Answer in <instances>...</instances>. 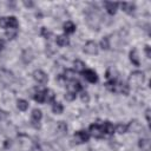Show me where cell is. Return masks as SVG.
<instances>
[{"mask_svg": "<svg viewBox=\"0 0 151 151\" xmlns=\"http://www.w3.org/2000/svg\"><path fill=\"white\" fill-rule=\"evenodd\" d=\"M15 80V77L8 70H0V81L5 85H11Z\"/></svg>", "mask_w": 151, "mask_h": 151, "instance_id": "obj_1", "label": "cell"}, {"mask_svg": "<svg viewBox=\"0 0 151 151\" xmlns=\"http://www.w3.org/2000/svg\"><path fill=\"white\" fill-rule=\"evenodd\" d=\"M129 81H130V85H133V86L142 85L143 81H144V73L140 72V71L132 72L131 76H130V78H129Z\"/></svg>", "mask_w": 151, "mask_h": 151, "instance_id": "obj_2", "label": "cell"}, {"mask_svg": "<svg viewBox=\"0 0 151 151\" xmlns=\"http://www.w3.org/2000/svg\"><path fill=\"white\" fill-rule=\"evenodd\" d=\"M86 22H87V25H88L91 28H93V29H98V28H99V25H100V20H99V18H98L94 13L87 15Z\"/></svg>", "mask_w": 151, "mask_h": 151, "instance_id": "obj_3", "label": "cell"}, {"mask_svg": "<svg viewBox=\"0 0 151 151\" xmlns=\"http://www.w3.org/2000/svg\"><path fill=\"white\" fill-rule=\"evenodd\" d=\"M33 79H34L37 83H39V84H46L47 80H48V77H47V74H46L44 71H41V70H35V71L33 72Z\"/></svg>", "mask_w": 151, "mask_h": 151, "instance_id": "obj_4", "label": "cell"}, {"mask_svg": "<svg viewBox=\"0 0 151 151\" xmlns=\"http://www.w3.org/2000/svg\"><path fill=\"white\" fill-rule=\"evenodd\" d=\"M88 134H91L92 137L94 138H101L104 136V132L101 130V125H98V124H92L88 129Z\"/></svg>", "mask_w": 151, "mask_h": 151, "instance_id": "obj_5", "label": "cell"}, {"mask_svg": "<svg viewBox=\"0 0 151 151\" xmlns=\"http://www.w3.org/2000/svg\"><path fill=\"white\" fill-rule=\"evenodd\" d=\"M84 52L87 53V54H91V55L97 54L98 53V46H97V44L94 41H92V40L87 41L85 44V46H84Z\"/></svg>", "mask_w": 151, "mask_h": 151, "instance_id": "obj_6", "label": "cell"}, {"mask_svg": "<svg viewBox=\"0 0 151 151\" xmlns=\"http://www.w3.org/2000/svg\"><path fill=\"white\" fill-rule=\"evenodd\" d=\"M73 138H74V142L77 144H81V143H86L88 140L90 134L86 131H78V132L74 133V137Z\"/></svg>", "mask_w": 151, "mask_h": 151, "instance_id": "obj_7", "label": "cell"}, {"mask_svg": "<svg viewBox=\"0 0 151 151\" xmlns=\"http://www.w3.org/2000/svg\"><path fill=\"white\" fill-rule=\"evenodd\" d=\"M127 131L130 132H133V133H139L143 131V125L138 122V120H131L129 124H127Z\"/></svg>", "mask_w": 151, "mask_h": 151, "instance_id": "obj_8", "label": "cell"}, {"mask_svg": "<svg viewBox=\"0 0 151 151\" xmlns=\"http://www.w3.org/2000/svg\"><path fill=\"white\" fill-rule=\"evenodd\" d=\"M83 74H84V77H85V79H86L87 81H90V83H97V81H98V77H97L96 72L92 71V70H85V71L83 72Z\"/></svg>", "mask_w": 151, "mask_h": 151, "instance_id": "obj_9", "label": "cell"}, {"mask_svg": "<svg viewBox=\"0 0 151 151\" xmlns=\"http://www.w3.org/2000/svg\"><path fill=\"white\" fill-rule=\"evenodd\" d=\"M41 117H42V113H41V111H40V110L34 109V110L32 111L31 120H32V123H33V125H34V126H37V125L39 126V122H40Z\"/></svg>", "mask_w": 151, "mask_h": 151, "instance_id": "obj_10", "label": "cell"}, {"mask_svg": "<svg viewBox=\"0 0 151 151\" xmlns=\"http://www.w3.org/2000/svg\"><path fill=\"white\" fill-rule=\"evenodd\" d=\"M138 146L142 149V151H150L151 149V142L149 138H140L138 142Z\"/></svg>", "mask_w": 151, "mask_h": 151, "instance_id": "obj_11", "label": "cell"}, {"mask_svg": "<svg viewBox=\"0 0 151 151\" xmlns=\"http://www.w3.org/2000/svg\"><path fill=\"white\" fill-rule=\"evenodd\" d=\"M101 130H103L104 134H112L113 131H114V126H113V124H111L110 122H105V123L101 125Z\"/></svg>", "mask_w": 151, "mask_h": 151, "instance_id": "obj_12", "label": "cell"}, {"mask_svg": "<svg viewBox=\"0 0 151 151\" xmlns=\"http://www.w3.org/2000/svg\"><path fill=\"white\" fill-rule=\"evenodd\" d=\"M117 7H118L117 2H110V1L105 2V8H106L109 14H114L116 11H117Z\"/></svg>", "mask_w": 151, "mask_h": 151, "instance_id": "obj_13", "label": "cell"}, {"mask_svg": "<svg viewBox=\"0 0 151 151\" xmlns=\"http://www.w3.org/2000/svg\"><path fill=\"white\" fill-rule=\"evenodd\" d=\"M55 41H57V45L58 46H66V45H68V38H67V35L66 34H63V35H58L57 37V39H55Z\"/></svg>", "mask_w": 151, "mask_h": 151, "instance_id": "obj_14", "label": "cell"}, {"mask_svg": "<svg viewBox=\"0 0 151 151\" xmlns=\"http://www.w3.org/2000/svg\"><path fill=\"white\" fill-rule=\"evenodd\" d=\"M64 31L66 34H70V33H73L76 31V25L72 22V21H66L64 24Z\"/></svg>", "mask_w": 151, "mask_h": 151, "instance_id": "obj_15", "label": "cell"}, {"mask_svg": "<svg viewBox=\"0 0 151 151\" xmlns=\"http://www.w3.org/2000/svg\"><path fill=\"white\" fill-rule=\"evenodd\" d=\"M21 59H22V61H24L25 64L31 63V61H32V59H33V53H32V51H31V50H26V51L22 53Z\"/></svg>", "mask_w": 151, "mask_h": 151, "instance_id": "obj_16", "label": "cell"}, {"mask_svg": "<svg viewBox=\"0 0 151 151\" xmlns=\"http://www.w3.org/2000/svg\"><path fill=\"white\" fill-rule=\"evenodd\" d=\"M44 92H45V101H47V103H53L54 101V92L52 91V90H50V88H47V90H44Z\"/></svg>", "mask_w": 151, "mask_h": 151, "instance_id": "obj_17", "label": "cell"}, {"mask_svg": "<svg viewBox=\"0 0 151 151\" xmlns=\"http://www.w3.org/2000/svg\"><path fill=\"white\" fill-rule=\"evenodd\" d=\"M130 60L133 65L139 66V58H138V54H137V50H132L130 52Z\"/></svg>", "mask_w": 151, "mask_h": 151, "instance_id": "obj_18", "label": "cell"}, {"mask_svg": "<svg viewBox=\"0 0 151 151\" xmlns=\"http://www.w3.org/2000/svg\"><path fill=\"white\" fill-rule=\"evenodd\" d=\"M17 27H18V20H17V18L8 17L7 18V28H14V29H17Z\"/></svg>", "mask_w": 151, "mask_h": 151, "instance_id": "obj_19", "label": "cell"}, {"mask_svg": "<svg viewBox=\"0 0 151 151\" xmlns=\"http://www.w3.org/2000/svg\"><path fill=\"white\" fill-rule=\"evenodd\" d=\"M73 65H74V70L77 71V72H84L85 71V64L81 61V60H74V63H73Z\"/></svg>", "mask_w": 151, "mask_h": 151, "instance_id": "obj_20", "label": "cell"}, {"mask_svg": "<svg viewBox=\"0 0 151 151\" xmlns=\"http://www.w3.org/2000/svg\"><path fill=\"white\" fill-rule=\"evenodd\" d=\"M122 8L126 12V13H132L134 11V5L132 2H123L122 4Z\"/></svg>", "mask_w": 151, "mask_h": 151, "instance_id": "obj_21", "label": "cell"}, {"mask_svg": "<svg viewBox=\"0 0 151 151\" xmlns=\"http://www.w3.org/2000/svg\"><path fill=\"white\" fill-rule=\"evenodd\" d=\"M57 130H58V132H59L61 136L65 134V133L67 132V125H66V123H64V122H59L58 125H57Z\"/></svg>", "mask_w": 151, "mask_h": 151, "instance_id": "obj_22", "label": "cell"}, {"mask_svg": "<svg viewBox=\"0 0 151 151\" xmlns=\"http://www.w3.org/2000/svg\"><path fill=\"white\" fill-rule=\"evenodd\" d=\"M17 106H18V109L20 111H26L28 109V103L26 100H24V99H19L17 101Z\"/></svg>", "mask_w": 151, "mask_h": 151, "instance_id": "obj_23", "label": "cell"}, {"mask_svg": "<svg viewBox=\"0 0 151 151\" xmlns=\"http://www.w3.org/2000/svg\"><path fill=\"white\" fill-rule=\"evenodd\" d=\"M114 131L117 132V133H125V132H127V125L126 124H123V123H120V124H118L116 127H114Z\"/></svg>", "mask_w": 151, "mask_h": 151, "instance_id": "obj_24", "label": "cell"}, {"mask_svg": "<svg viewBox=\"0 0 151 151\" xmlns=\"http://www.w3.org/2000/svg\"><path fill=\"white\" fill-rule=\"evenodd\" d=\"M34 100L38 103H44L45 101V92L44 91H38L34 94Z\"/></svg>", "mask_w": 151, "mask_h": 151, "instance_id": "obj_25", "label": "cell"}, {"mask_svg": "<svg viewBox=\"0 0 151 151\" xmlns=\"http://www.w3.org/2000/svg\"><path fill=\"white\" fill-rule=\"evenodd\" d=\"M63 110H64V107H63V105H61L60 103H57V101H54V103H53V106H52V111H53L54 113H57V114H60V113L63 112Z\"/></svg>", "mask_w": 151, "mask_h": 151, "instance_id": "obj_26", "label": "cell"}, {"mask_svg": "<svg viewBox=\"0 0 151 151\" xmlns=\"http://www.w3.org/2000/svg\"><path fill=\"white\" fill-rule=\"evenodd\" d=\"M65 80H68V81H73L74 80V72L71 71V70H66L65 71V74L63 76Z\"/></svg>", "mask_w": 151, "mask_h": 151, "instance_id": "obj_27", "label": "cell"}, {"mask_svg": "<svg viewBox=\"0 0 151 151\" xmlns=\"http://www.w3.org/2000/svg\"><path fill=\"white\" fill-rule=\"evenodd\" d=\"M100 47L103 48V50H109L110 48V39L106 37V38H104V39H101V41H100Z\"/></svg>", "mask_w": 151, "mask_h": 151, "instance_id": "obj_28", "label": "cell"}, {"mask_svg": "<svg viewBox=\"0 0 151 151\" xmlns=\"http://www.w3.org/2000/svg\"><path fill=\"white\" fill-rule=\"evenodd\" d=\"M15 35H17V29L9 28L8 31H6V37H7V39H13V38H15Z\"/></svg>", "mask_w": 151, "mask_h": 151, "instance_id": "obj_29", "label": "cell"}, {"mask_svg": "<svg viewBox=\"0 0 151 151\" xmlns=\"http://www.w3.org/2000/svg\"><path fill=\"white\" fill-rule=\"evenodd\" d=\"M74 98H76V93H72V92L67 91V93L65 94V99H67V100H73Z\"/></svg>", "mask_w": 151, "mask_h": 151, "instance_id": "obj_30", "label": "cell"}, {"mask_svg": "<svg viewBox=\"0 0 151 151\" xmlns=\"http://www.w3.org/2000/svg\"><path fill=\"white\" fill-rule=\"evenodd\" d=\"M80 97H81V100L83 101H88V99H90V97H88V93L87 92H85V91H83L81 92V94H80Z\"/></svg>", "mask_w": 151, "mask_h": 151, "instance_id": "obj_31", "label": "cell"}, {"mask_svg": "<svg viewBox=\"0 0 151 151\" xmlns=\"http://www.w3.org/2000/svg\"><path fill=\"white\" fill-rule=\"evenodd\" d=\"M0 27L7 28V18H0Z\"/></svg>", "mask_w": 151, "mask_h": 151, "instance_id": "obj_32", "label": "cell"}, {"mask_svg": "<svg viewBox=\"0 0 151 151\" xmlns=\"http://www.w3.org/2000/svg\"><path fill=\"white\" fill-rule=\"evenodd\" d=\"M41 34H42L45 38H48V37L51 35V32L47 31V28H42V29H41Z\"/></svg>", "mask_w": 151, "mask_h": 151, "instance_id": "obj_33", "label": "cell"}, {"mask_svg": "<svg viewBox=\"0 0 151 151\" xmlns=\"http://www.w3.org/2000/svg\"><path fill=\"white\" fill-rule=\"evenodd\" d=\"M145 117H146L147 123H150V109H147V110H146V112H145Z\"/></svg>", "mask_w": 151, "mask_h": 151, "instance_id": "obj_34", "label": "cell"}, {"mask_svg": "<svg viewBox=\"0 0 151 151\" xmlns=\"http://www.w3.org/2000/svg\"><path fill=\"white\" fill-rule=\"evenodd\" d=\"M145 53H146V57H147V58L151 57V54H150V47H149V46L145 47Z\"/></svg>", "mask_w": 151, "mask_h": 151, "instance_id": "obj_35", "label": "cell"}, {"mask_svg": "<svg viewBox=\"0 0 151 151\" xmlns=\"http://www.w3.org/2000/svg\"><path fill=\"white\" fill-rule=\"evenodd\" d=\"M4 47H5V40L4 39H0V51L4 50Z\"/></svg>", "mask_w": 151, "mask_h": 151, "instance_id": "obj_36", "label": "cell"}, {"mask_svg": "<svg viewBox=\"0 0 151 151\" xmlns=\"http://www.w3.org/2000/svg\"><path fill=\"white\" fill-rule=\"evenodd\" d=\"M5 117H6V112H4V111L0 110V119H2V118H5Z\"/></svg>", "mask_w": 151, "mask_h": 151, "instance_id": "obj_37", "label": "cell"}, {"mask_svg": "<svg viewBox=\"0 0 151 151\" xmlns=\"http://www.w3.org/2000/svg\"><path fill=\"white\" fill-rule=\"evenodd\" d=\"M24 4H25L26 6H32V5H33V2H31V1H28V2H27V1H24Z\"/></svg>", "mask_w": 151, "mask_h": 151, "instance_id": "obj_38", "label": "cell"}]
</instances>
